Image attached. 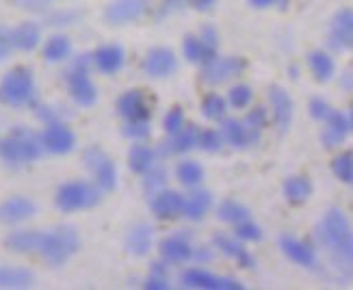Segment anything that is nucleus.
<instances>
[{
  "label": "nucleus",
  "instance_id": "59",
  "mask_svg": "<svg viewBox=\"0 0 353 290\" xmlns=\"http://www.w3.org/2000/svg\"><path fill=\"white\" fill-rule=\"evenodd\" d=\"M288 72H290V76H293V79H299V68L297 65H290Z\"/></svg>",
  "mask_w": 353,
  "mask_h": 290
},
{
  "label": "nucleus",
  "instance_id": "49",
  "mask_svg": "<svg viewBox=\"0 0 353 290\" xmlns=\"http://www.w3.org/2000/svg\"><path fill=\"white\" fill-rule=\"evenodd\" d=\"M143 288L148 290H170L172 284H170V278L167 276H157V273H150L143 282Z\"/></svg>",
  "mask_w": 353,
  "mask_h": 290
},
{
  "label": "nucleus",
  "instance_id": "35",
  "mask_svg": "<svg viewBox=\"0 0 353 290\" xmlns=\"http://www.w3.org/2000/svg\"><path fill=\"white\" fill-rule=\"evenodd\" d=\"M176 178L180 185L195 189L197 185H202V180H204V167L195 160H182L176 167Z\"/></svg>",
  "mask_w": 353,
  "mask_h": 290
},
{
  "label": "nucleus",
  "instance_id": "16",
  "mask_svg": "<svg viewBox=\"0 0 353 290\" xmlns=\"http://www.w3.org/2000/svg\"><path fill=\"white\" fill-rule=\"evenodd\" d=\"M353 128V119L351 113L345 111H332L325 119V128L321 132V143H323L327 149L339 147Z\"/></svg>",
  "mask_w": 353,
  "mask_h": 290
},
{
  "label": "nucleus",
  "instance_id": "37",
  "mask_svg": "<svg viewBox=\"0 0 353 290\" xmlns=\"http://www.w3.org/2000/svg\"><path fill=\"white\" fill-rule=\"evenodd\" d=\"M228 113V100L219 94H208L202 100V115L210 121H221Z\"/></svg>",
  "mask_w": 353,
  "mask_h": 290
},
{
  "label": "nucleus",
  "instance_id": "52",
  "mask_svg": "<svg viewBox=\"0 0 353 290\" xmlns=\"http://www.w3.org/2000/svg\"><path fill=\"white\" fill-rule=\"evenodd\" d=\"M187 5H191L195 11H202V13H208L217 7V0H187Z\"/></svg>",
  "mask_w": 353,
  "mask_h": 290
},
{
  "label": "nucleus",
  "instance_id": "3",
  "mask_svg": "<svg viewBox=\"0 0 353 290\" xmlns=\"http://www.w3.org/2000/svg\"><path fill=\"white\" fill-rule=\"evenodd\" d=\"M41 154H43V145L39 141V136L24 126L13 128L5 136V141L0 143V158L11 167L35 163L41 158Z\"/></svg>",
  "mask_w": 353,
  "mask_h": 290
},
{
  "label": "nucleus",
  "instance_id": "7",
  "mask_svg": "<svg viewBox=\"0 0 353 290\" xmlns=\"http://www.w3.org/2000/svg\"><path fill=\"white\" fill-rule=\"evenodd\" d=\"M248 70V61L243 56H212L204 63L202 81L206 85H221L230 79H236Z\"/></svg>",
  "mask_w": 353,
  "mask_h": 290
},
{
  "label": "nucleus",
  "instance_id": "57",
  "mask_svg": "<svg viewBox=\"0 0 353 290\" xmlns=\"http://www.w3.org/2000/svg\"><path fill=\"white\" fill-rule=\"evenodd\" d=\"M250 5H252L254 9H267V7L273 5V0H250Z\"/></svg>",
  "mask_w": 353,
  "mask_h": 290
},
{
  "label": "nucleus",
  "instance_id": "56",
  "mask_svg": "<svg viewBox=\"0 0 353 290\" xmlns=\"http://www.w3.org/2000/svg\"><path fill=\"white\" fill-rule=\"evenodd\" d=\"M150 273H157V276H167V262H154L150 267Z\"/></svg>",
  "mask_w": 353,
  "mask_h": 290
},
{
  "label": "nucleus",
  "instance_id": "39",
  "mask_svg": "<svg viewBox=\"0 0 353 290\" xmlns=\"http://www.w3.org/2000/svg\"><path fill=\"white\" fill-rule=\"evenodd\" d=\"M332 174L336 180L345 182V185H351L353 182V154L351 152H343L334 160H332Z\"/></svg>",
  "mask_w": 353,
  "mask_h": 290
},
{
  "label": "nucleus",
  "instance_id": "47",
  "mask_svg": "<svg viewBox=\"0 0 353 290\" xmlns=\"http://www.w3.org/2000/svg\"><path fill=\"white\" fill-rule=\"evenodd\" d=\"M330 113H332V106L327 104V100H323V98H312L310 100V115H312V119L325 121Z\"/></svg>",
  "mask_w": 353,
  "mask_h": 290
},
{
  "label": "nucleus",
  "instance_id": "27",
  "mask_svg": "<svg viewBox=\"0 0 353 290\" xmlns=\"http://www.w3.org/2000/svg\"><path fill=\"white\" fill-rule=\"evenodd\" d=\"M41 41V28L37 22H22L11 30V43L13 48H18L22 52L35 50Z\"/></svg>",
  "mask_w": 353,
  "mask_h": 290
},
{
  "label": "nucleus",
  "instance_id": "43",
  "mask_svg": "<svg viewBox=\"0 0 353 290\" xmlns=\"http://www.w3.org/2000/svg\"><path fill=\"white\" fill-rule=\"evenodd\" d=\"M236 238L239 240H248V242H258V240H263V227L256 225L254 221L250 219H245L241 223H236Z\"/></svg>",
  "mask_w": 353,
  "mask_h": 290
},
{
  "label": "nucleus",
  "instance_id": "21",
  "mask_svg": "<svg viewBox=\"0 0 353 290\" xmlns=\"http://www.w3.org/2000/svg\"><path fill=\"white\" fill-rule=\"evenodd\" d=\"M37 212V206L33 200L22 195L9 197L3 204H0V223H22L26 219H30Z\"/></svg>",
  "mask_w": 353,
  "mask_h": 290
},
{
  "label": "nucleus",
  "instance_id": "9",
  "mask_svg": "<svg viewBox=\"0 0 353 290\" xmlns=\"http://www.w3.org/2000/svg\"><path fill=\"white\" fill-rule=\"evenodd\" d=\"M39 141L43 145V152H50V154L63 156L76 147V134L70 126H65L63 121H50L46 124L43 132L39 134Z\"/></svg>",
  "mask_w": 353,
  "mask_h": 290
},
{
  "label": "nucleus",
  "instance_id": "36",
  "mask_svg": "<svg viewBox=\"0 0 353 290\" xmlns=\"http://www.w3.org/2000/svg\"><path fill=\"white\" fill-rule=\"evenodd\" d=\"M217 217H219V221H223V223H232V225H236V223H241V221H245V219H250V210H248V206H243V204L236 202V200H223V202L219 204V208H217Z\"/></svg>",
  "mask_w": 353,
  "mask_h": 290
},
{
  "label": "nucleus",
  "instance_id": "55",
  "mask_svg": "<svg viewBox=\"0 0 353 290\" xmlns=\"http://www.w3.org/2000/svg\"><path fill=\"white\" fill-rule=\"evenodd\" d=\"M341 87L347 91V94H351V89H353V76H351V70H347V72L341 76Z\"/></svg>",
  "mask_w": 353,
  "mask_h": 290
},
{
  "label": "nucleus",
  "instance_id": "13",
  "mask_svg": "<svg viewBox=\"0 0 353 290\" xmlns=\"http://www.w3.org/2000/svg\"><path fill=\"white\" fill-rule=\"evenodd\" d=\"M182 208H184V195L178 191H170V189H161L157 193H152L150 200V210L157 219L163 221H174L178 217H182Z\"/></svg>",
  "mask_w": 353,
  "mask_h": 290
},
{
  "label": "nucleus",
  "instance_id": "12",
  "mask_svg": "<svg viewBox=\"0 0 353 290\" xmlns=\"http://www.w3.org/2000/svg\"><path fill=\"white\" fill-rule=\"evenodd\" d=\"M182 286L202 288V290H243V284L234 278H217L204 269H187L180 276Z\"/></svg>",
  "mask_w": 353,
  "mask_h": 290
},
{
  "label": "nucleus",
  "instance_id": "8",
  "mask_svg": "<svg viewBox=\"0 0 353 290\" xmlns=\"http://www.w3.org/2000/svg\"><path fill=\"white\" fill-rule=\"evenodd\" d=\"M65 87L70 98L83 109H89L98 102V87L91 81L89 70L70 68V72L65 74Z\"/></svg>",
  "mask_w": 353,
  "mask_h": 290
},
{
  "label": "nucleus",
  "instance_id": "41",
  "mask_svg": "<svg viewBox=\"0 0 353 290\" xmlns=\"http://www.w3.org/2000/svg\"><path fill=\"white\" fill-rule=\"evenodd\" d=\"M223 136L219 130L214 128H206V130H197V139H195V145L199 149L208 152V154H214V152H219L223 147Z\"/></svg>",
  "mask_w": 353,
  "mask_h": 290
},
{
  "label": "nucleus",
  "instance_id": "22",
  "mask_svg": "<svg viewBox=\"0 0 353 290\" xmlns=\"http://www.w3.org/2000/svg\"><path fill=\"white\" fill-rule=\"evenodd\" d=\"M212 245L217 247L223 256L236 260V265L241 269H254L256 267V258L245 249V245L241 240H236V236H228V234H214L212 236Z\"/></svg>",
  "mask_w": 353,
  "mask_h": 290
},
{
  "label": "nucleus",
  "instance_id": "28",
  "mask_svg": "<svg viewBox=\"0 0 353 290\" xmlns=\"http://www.w3.org/2000/svg\"><path fill=\"white\" fill-rule=\"evenodd\" d=\"M35 286V273L24 267H0V288L22 290Z\"/></svg>",
  "mask_w": 353,
  "mask_h": 290
},
{
  "label": "nucleus",
  "instance_id": "42",
  "mask_svg": "<svg viewBox=\"0 0 353 290\" xmlns=\"http://www.w3.org/2000/svg\"><path fill=\"white\" fill-rule=\"evenodd\" d=\"M150 132H152L150 119L148 121H126V124L121 126V134L130 141H143L150 136Z\"/></svg>",
  "mask_w": 353,
  "mask_h": 290
},
{
  "label": "nucleus",
  "instance_id": "23",
  "mask_svg": "<svg viewBox=\"0 0 353 290\" xmlns=\"http://www.w3.org/2000/svg\"><path fill=\"white\" fill-rule=\"evenodd\" d=\"M91 59H94V65L98 68V72L111 76L124 68L126 52L117 43H106V45H100L96 52H91Z\"/></svg>",
  "mask_w": 353,
  "mask_h": 290
},
{
  "label": "nucleus",
  "instance_id": "30",
  "mask_svg": "<svg viewBox=\"0 0 353 290\" xmlns=\"http://www.w3.org/2000/svg\"><path fill=\"white\" fill-rule=\"evenodd\" d=\"M212 206V195L208 191L197 189L191 195L184 197V208H182V217H187L191 221H199Z\"/></svg>",
  "mask_w": 353,
  "mask_h": 290
},
{
  "label": "nucleus",
  "instance_id": "4",
  "mask_svg": "<svg viewBox=\"0 0 353 290\" xmlns=\"http://www.w3.org/2000/svg\"><path fill=\"white\" fill-rule=\"evenodd\" d=\"M100 200H102V191L96 187V182L70 180L57 189L54 206L61 212H81V210L96 208Z\"/></svg>",
  "mask_w": 353,
  "mask_h": 290
},
{
  "label": "nucleus",
  "instance_id": "10",
  "mask_svg": "<svg viewBox=\"0 0 353 290\" xmlns=\"http://www.w3.org/2000/svg\"><path fill=\"white\" fill-rule=\"evenodd\" d=\"M150 11V0H113L104 9V20L111 26H124L130 22H139Z\"/></svg>",
  "mask_w": 353,
  "mask_h": 290
},
{
  "label": "nucleus",
  "instance_id": "17",
  "mask_svg": "<svg viewBox=\"0 0 353 290\" xmlns=\"http://www.w3.org/2000/svg\"><path fill=\"white\" fill-rule=\"evenodd\" d=\"M280 249L282 253L288 258L290 262L297 265V267H303V269H314L319 265V256L316 251L308 245V242H303L295 236H280Z\"/></svg>",
  "mask_w": 353,
  "mask_h": 290
},
{
  "label": "nucleus",
  "instance_id": "32",
  "mask_svg": "<svg viewBox=\"0 0 353 290\" xmlns=\"http://www.w3.org/2000/svg\"><path fill=\"white\" fill-rule=\"evenodd\" d=\"M182 54L187 61H191V63H202V65L212 56H217V52L210 50L208 45L199 39V35H187L182 39Z\"/></svg>",
  "mask_w": 353,
  "mask_h": 290
},
{
  "label": "nucleus",
  "instance_id": "29",
  "mask_svg": "<svg viewBox=\"0 0 353 290\" xmlns=\"http://www.w3.org/2000/svg\"><path fill=\"white\" fill-rule=\"evenodd\" d=\"M39 240H41L39 230H18L5 238V245L15 253H35L39 249Z\"/></svg>",
  "mask_w": 353,
  "mask_h": 290
},
{
  "label": "nucleus",
  "instance_id": "33",
  "mask_svg": "<svg viewBox=\"0 0 353 290\" xmlns=\"http://www.w3.org/2000/svg\"><path fill=\"white\" fill-rule=\"evenodd\" d=\"M154 163H157L154 149H150L148 145H141V143H137V145L130 147V152H128V167H130L132 174L143 176Z\"/></svg>",
  "mask_w": 353,
  "mask_h": 290
},
{
  "label": "nucleus",
  "instance_id": "50",
  "mask_svg": "<svg viewBox=\"0 0 353 290\" xmlns=\"http://www.w3.org/2000/svg\"><path fill=\"white\" fill-rule=\"evenodd\" d=\"M13 50V43H11V30L0 26V63H3L5 59H9Z\"/></svg>",
  "mask_w": 353,
  "mask_h": 290
},
{
  "label": "nucleus",
  "instance_id": "18",
  "mask_svg": "<svg viewBox=\"0 0 353 290\" xmlns=\"http://www.w3.org/2000/svg\"><path fill=\"white\" fill-rule=\"evenodd\" d=\"M269 102H271V109H273V119H275V126L280 128V132H288L290 124H293V100H290L288 91L280 85H273L269 89Z\"/></svg>",
  "mask_w": 353,
  "mask_h": 290
},
{
  "label": "nucleus",
  "instance_id": "46",
  "mask_svg": "<svg viewBox=\"0 0 353 290\" xmlns=\"http://www.w3.org/2000/svg\"><path fill=\"white\" fill-rule=\"evenodd\" d=\"M184 7H187V0H161L159 11H157V18L159 20L170 18V15H174V13H180Z\"/></svg>",
  "mask_w": 353,
  "mask_h": 290
},
{
  "label": "nucleus",
  "instance_id": "15",
  "mask_svg": "<svg viewBox=\"0 0 353 290\" xmlns=\"http://www.w3.org/2000/svg\"><path fill=\"white\" fill-rule=\"evenodd\" d=\"M141 70L148 76H152V79H167V76H172L178 70V56L174 54L172 48L159 45V48H152L145 54Z\"/></svg>",
  "mask_w": 353,
  "mask_h": 290
},
{
  "label": "nucleus",
  "instance_id": "26",
  "mask_svg": "<svg viewBox=\"0 0 353 290\" xmlns=\"http://www.w3.org/2000/svg\"><path fill=\"white\" fill-rule=\"evenodd\" d=\"M282 193H284V200L293 206H301L305 204L312 197L314 193V187H312V180L305 178V176H293V178H286L284 180V187H282Z\"/></svg>",
  "mask_w": 353,
  "mask_h": 290
},
{
  "label": "nucleus",
  "instance_id": "58",
  "mask_svg": "<svg viewBox=\"0 0 353 290\" xmlns=\"http://www.w3.org/2000/svg\"><path fill=\"white\" fill-rule=\"evenodd\" d=\"M273 5H278V7H280V9L284 11V9H288V5H290V0H273Z\"/></svg>",
  "mask_w": 353,
  "mask_h": 290
},
{
  "label": "nucleus",
  "instance_id": "34",
  "mask_svg": "<svg viewBox=\"0 0 353 290\" xmlns=\"http://www.w3.org/2000/svg\"><path fill=\"white\" fill-rule=\"evenodd\" d=\"M72 54V41L65 35H52L43 45V59L50 61V63H61V61H68Z\"/></svg>",
  "mask_w": 353,
  "mask_h": 290
},
{
  "label": "nucleus",
  "instance_id": "14",
  "mask_svg": "<svg viewBox=\"0 0 353 290\" xmlns=\"http://www.w3.org/2000/svg\"><path fill=\"white\" fill-rule=\"evenodd\" d=\"M117 113L126 121H148L152 109L141 89H128L117 98Z\"/></svg>",
  "mask_w": 353,
  "mask_h": 290
},
{
  "label": "nucleus",
  "instance_id": "5",
  "mask_svg": "<svg viewBox=\"0 0 353 290\" xmlns=\"http://www.w3.org/2000/svg\"><path fill=\"white\" fill-rule=\"evenodd\" d=\"M33 72L24 65L9 70L0 81V102L7 106H28L35 102Z\"/></svg>",
  "mask_w": 353,
  "mask_h": 290
},
{
  "label": "nucleus",
  "instance_id": "25",
  "mask_svg": "<svg viewBox=\"0 0 353 290\" xmlns=\"http://www.w3.org/2000/svg\"><path fill=\"white\" fill-rule=\"evenodd\" d=\"M191 242L187 236H167L159 242V253L167 265H184L191 260Z\"/></svg>",
  "mask_w": 353,
  "mask_h": 290
},
{
  "label": "nucleus",
  "instance_id": "53",
  "mask_svg": "<svg viewBox=\"0 0 353 290\" xmlns=\"http://www.w3.org/2000/svg\"><path fill=\"white\" fill-rule=\"evenodd\" d=\"M37 117H39L41 121H46V124H50V121H57L52 109H48V106H37Z\"/></svg>",
  "mask_w": 353,
  "mask_h": 290
},
{
  "label": "nucleus",
  "instance_id": "38",
  "mask_svg": "<svg viewBox=\"0 0 353 290\" xmlns=\"http://www.w3.org/2000/svg\"><path fill=\"white\" fill-rule=\"evenodd\" d=\"M167 178H170V174H167L165 167L154 163V165H152L150 169L143 174V191L152 195V193H157V191L165 189Z\"/></svg>",
  "mask_w": 353,
  "mask_h": 290
},
{
  "label": "nucleus",
  "instance_id": "45",
  "mask_svg": "<svg viewBox=\"0 0 353 290\" xmlns=\"http://www.w3.org/2000/svg\"><path fill=\"white\" fill-rule=\"evenodd\" d=\"M182 126H184V111L180 109V106H174L172 111H167V115L163 119V128H165L167 134H174Z\"/></svg>",
  "mask_w": 353,
  "mask_h": 290
},
{
  "label": "nucleus",
  "instance_id": "11",
  "mask_svg": "<svg viewBox=\"0 0 353 290\" xmlns=\"http://www.w3.org/2000/svg\"><path fill=\"white\" fill-rule=\"evenodd\" d=\"M327 45L334 52L351 50V45H353V11L349 7H343L341 11L334 13L332 24H330Z\"/></svg>",
  "mask_w": 353,
  "mask_h": 290
},
{
  "label": "nucleus",
  "instance_id": "2",
  "mask_svg": "<svg viewBox=\"0 0 353 290\" xmlns=\"http://www.w3.org/2000/svg\"><path fill=\"white\" fill-rule=\"evenodd\" d=\"M79 249H81L79 230H76V225L65 223V225H57L50 232H41L37 253H41L43 260L48 265L61 267V265H65Z\"/></svg>",
  "mask_w": 353,
  "mask_h": 290
},
{
  "label": "nucleus",
  "instance_id": "24",
  "mask_svg": "<svg viewBox=\"0 0 353 290\" xmlns=\"http://www.w3.org/2000/svg\"><path fill=\"white\" fill-rule=\"evenodd\" d=\"M195 139H197V128L195 126H182L178 132L172 134V139H167L159 145V149L154 152L157 156L165 158V156H174V154H187L195 147Z\"/></svg>",
  "mask_w": 353,
  "mask_h": 290
},
{
  "label": "nucleus",
  "instance_id": "19",
  "mask_svg": "<svg viewBox=\"0 0 353 290\" xmlns=\"http://www.w3.org/2000/svg\"><path fill=\"white\" fill-rule=\"evenodd\" d=\"M152 240H154V230H152V225L139 221L128 227L126 238H124V247L130 256L143 258L152 251Z\"/></svg>",
  "mask_w": 353,
  "mask_h": 290
},
{
  "label": "nucleus",
  "instance_id": "44",
  "mask_svg": "<svg viewBox=\"0 0 353 290\" xmlns=\"http://www.w3.org/2000/svg\"><path fill=\"white\" fill-rule=\"evenodd\" d=\"M243 124L248 126L250 130L260 132V130H263L269 124V113H267V109H265V106H256V109H252L248 115H245Z\"/></svg>",
  "mask_w": 353,
  "mask_h": 290
},
{
  "label": "nucleus",
  "instance_id": "31",
  "mask_svg": "<svg viewBox=\"0 0 353 290\" xmlns=\"http://www.w3.org/2000/svg\"><path fill=\"white\" fill-rule=\"evenodd\" d=\"M308 68L314 76V81L316 83H327L332 81V76L336 74V63H334V59L323 52V50H314L308 54Z\"/></svg>",
  "mask_w": 353,
  "mask_h": 290
},
{
  "label": "nucleus",
  "instance_id": "1",
  "mask_svg": "<svg viewBox=\"0 0 353 290\" xmlns=\"http://www.w3.org/2000/svg\"><path fill=\"white\" fill-rule=\"evenodd\" d=\"M316 240L319 245H323V249L334 258V262L351 269L353 260V234H351V223L347 215L341 208H332L327 210L323 219L316 225Z\"/></svg>",
  "mask_w": 353,
  "mask_h": 290
},
{
  "label": "nucleus",
  "instance_id": "48",
  "mask_svg": "<svg viewBox=\"0 0 353 290\" xmlns=\"http://www.w3.org/2000/svg\"><path fill=\"white\" fill-rule=\"evenodd\" d=\"M199 39H202L210 50L217 52V48H219V33H217V28H214L212 24L202 26V30H199Z\"/></svg>",
  "mask_w": 353,
  "mask_h": 290
},
{
  "label": "nucleus",
  "instance_id": "6",
  "mask_svg": "<svg viewBox=\"0 0 353 290\" xmlns=\"http://www.w3.org/2000/svg\"><path fill=\"white\" fill-rule=\"evenodd\" d=\"M83 160L87 165L89 174L94 176L96 187L102 193H111L117 187V167L111 156L100 145H89L83 149Z\"/></svg>",
  "mask_w": 353,
  "mask_h": 290
},
{
  "label": "nucleus",
  "instance_id": "54",
  "mask_svg": "<svg viewBox=\"0 0 353 290\" xmlns=\"http://www.w3.org/2000/svg\"><path fill=\"white\" fill-rule=\"evenodd\" d=\"M22 9H33V11H39L41 7H43V3L41 0H15Z\"/></svg>",
  "mask_w": 353,
  "mask_h": 290
},
{
  "label": "nucleus",
  "instance_id": "51",
  "mask_svg": "<svg viewBox=\"0 0 353 290\" xmlns=\"http://www.w3.org/2000/svg\"><path fill=\"white\" fill-rule=\"evenodd\" d=\"M191 260L206 265V262L212 260V251H210L208 247H193V251H191Z\"/></svg>",
  "mask_w": 353,
  "mask_h": 290
},
{
  "label": "nucleus",
  "instance_id": "20",
  "mask_svg": "<svg viewBox=\"0 0 353 290\" xmlns=\"http://www.w3.org/2000/svg\"><path fill=\"white\" fill-rule=\"evenodd\" d=\"M223 124H221V136H223V141L228 143V145H232V147H236V149H245L248 145H254L256 141H258V136H260V132H256V130H250L248 126L243 124L241 119H221Z\"/></svg>",
  "mask_w": 353,
  "mask_h": 290
},
{
  "label": "nucleus",
  "instance_id": "40",
  "mask_svg": "<svg viewBox=\"0 0 353 290\" xmlns=\"http://www.w3.org/2000/svg\"><path fill=\"white\" fill-rule=\"evenodd\" d=\"M228 104L232 106V109H248V106L252 104L254 100V89L250 85H245V83H239L234 87H230L228 91Z\"/></svg>",
  "mask_w": 353,
  "mask_h": 290
}]
</instances>
